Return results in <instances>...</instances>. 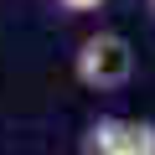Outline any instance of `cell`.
Returning <instances> with one entry per match:
<instances>
[{"mask_svg":"<svg viewBox=\"0 0 155 155\" xmlns=\"http://www.w3.org/2000/svg\"><path fill=\"white\" fill-rule=\"evenodd\" d=\"M72 78L93 93H114L134 78V47L119 36V31H93L78 41L72 52Z\"/></svg>","mask_w":155,"mask_h":155,"instance_id":"obj_1","label":"cell"},{"mask_svg":"<svg viewBox=\"0 0 155 155\" xmlns=\"http://www.w3.org/2000/svg\"><path fill=\"white\" fill-rule=\"evenodd\" d=\"M88 155H155L150 119H98L88 129Z\"/></svg>","mask_w":155,"mask_h":155,"instance_id":"obj_2","label":"cell"},{"mask_svg":"<svg viewBox=\"0 0 155 155\" xmlns=\"http://www.w3.org/2000/svg\"><path fill=\"white\" fill-rule=\"evenodd\" d=\"M57 5H62V11H72V16H88V11H98V5H104V0H57Z\"/></svg>","mask_w":155,"mask_h":155,"instance_id":"obj_3","label":"cell"}]
</instances>
